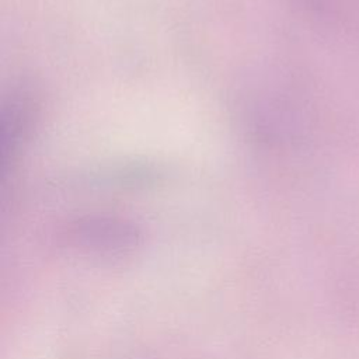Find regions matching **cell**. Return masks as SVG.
<instances>
[{
    "instance_id": "cell-1",
    "label": "cell",
    "mask_w": 359,
    "mask_h": 359,
    "mask_svg": "<svg viewBox=\"0 0 359 359\" xmlns=\"http://www.w3.org/2000/svg\"><path fill=\"white\" fill-rule=\"evenodd\" d=\"M35 116L34 101L22 91L14 93L3 105L1 112V163L3 172L13 164L22 143L27 140Z\"/></svg>"
},
{
    "instance_id": "cell-2",
    "label": "cell",
    "mask_w": 359,
    "mask_h": 359,
    "mask_svg": "<svg viewBox=\"0 0 359 359\" xmlns=\"http://www.w3.org/2000/svg\"><path fill=\"white\" fill-rule=\"evenodd\" d=\"M73 236L91 247H123L135 240V230L116 219H88L76 224Z\"/></svg>"
},
{
    "instance_id": "cell-3",
    "label": "cell",
    "mask_w": 359,
    "mask_h": 359,
    "mask_svg": "<svg viewBox=\"0 0 359 359\" xmlns=\"http://www.w3.org/2000/svg\"><path fill=\"white\" fill-rule=\"evenodd\" d=\"M314 17L327 21L339 20L351 13L356 0H293Z\"/></svg>"
}]
</instances>
